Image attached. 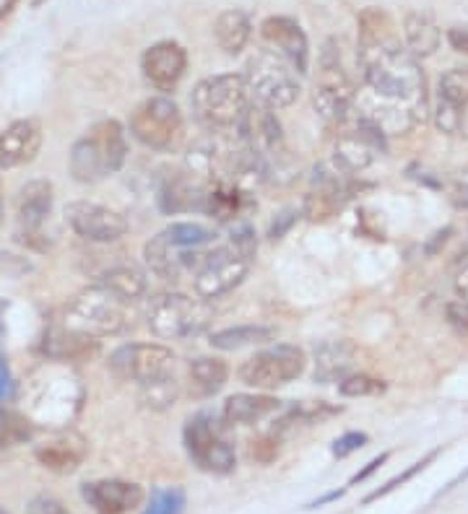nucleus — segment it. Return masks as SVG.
Instances as JSON below:
<instances>
[{
	"label": "nucleus",
	"mask_w": 468,
	"mask_h": 514,
	"mask_svg": "<svg viewBox=\"0 0 468 514\" xmlns=\"http://www.w3.org/2000/svg\"><path fill=\"white\" fill-rule=\"evenodd\" d=\"M0 514H8V512H5V509H0Z\"/></svg>",
	"instance_id": "864d4df0"
},
{
	"label": "nucleus",
	"mask_w": 468,
	"mask_h": 514,
	"mask_svg": "<svg viewBox=\"0 0 468 514\" xmlns=\"http://www.w3.org/2000/svg\"><path fill=\"white\" fill-rule=\"evenodd\" d=\"M448 320L455 330L468 333V299H458L448 305Z\"/></svg>",
	"instance_id": "37998d69"
},
{
	"label": "nucleus",
	"mask_w": 468,
	"mask_h": 514,
	"mask_svg": "<svg viewBox=\"0 0 468 514\" xmlns=\"http://www.w3.org/2000/svg\"><path fill=\"white\" fill-rule=\"evenodd\" d=\"M34 437V423L14 408H0V450L16 447Z\"/></svg>",
	"instance_id": "473e14b6"
},
{
	"label": "nucleus",
	"mask_w": 468,
	"mask_h": 514,
	"mask_svg": "<svg viewBox=\"0 0 468 514\" xmlns=\"http://www.w3.org/2000/svg\"><path fill=\"white\" fill-rule=\"evenodd\" d=\"M42 149V125L37 120H16L0 133V171L24 167Z\"/></svg>",
	"instance_id": "aec40b11"
},
{
	"label": "nucleus",
	"mask_w": 468,
	"mask_h": 514,
	"mask_svg": "<svg viewBox=\"0 0 468 514\" xmlns=\"http://www.w3.org/2000/svg\"><path fill=\"white\" fill-rule=\"evenodd\" d=\"M258 255V234L250 224H237L229 242L214 247L195 270V294L200 299H219L242 284Z\"/></svg>",
	"instance_id": "7ed1b4c3"
},
{
	"label": "nucleus",
	"mask_w": 468,
	"mask_h": 514,
	"mask_svg": "<svg viewBox=\"0 0 468 514\" xmlns=\"http://www.w3.org/2000/svg\"><path fill=\"white\" fill-rule=\"evenodd\" d=\"M172 366H175V354L159 343H128L120 345L110 356V372L117 380L138 382V384L170 377Z\"/></svg>",
	"instance_id": "4468645a"
},
{
	"label": "nucleus",
	"mask_w": 468,
	"mask_h": 514,
	"mask_svg": "<svg viewBox=\"0 0 468 514\" xmlns=\"http://www.w3.org/2000/svg\"><path fill=\"white\" fill-rule=\"evenodd\" d=\"M463 480H468V470H463V473H461V476H455V478H453V480H450L448 486H445V489H443V491H440V494L434 496V499H440V496H445V494H448V491H453V489H455V486H458V483H463Z\"/></svg>",
	"instance_id": "8fccbe9b"
},
{
	"label": "nucleus",
	"mask_w": 468,
	"mask_h": 514,
	"mask_svg": "<svg viewBox=\"0 0 468 514\" xmlns=\"http://www.w3.org/2000/svg\"><path fill=\"white\" fill-rule=\"evenodd\" d=\"M182 441H185L190 460L206 473L227 476L237 465L234 447L224 439L214 416H209V413H198L193 419H188L185 429H182Z\"/></svg>",
	"instance_id": "ddd939ff"
},
{
	"label": "nucleus",
	"mask_w": 468,
	"mask_h": 514,
	"mask_svg": "<svg viewBox=\"0 0 468 514\" xmlns=\"http://www.w3.org/2000/svg\"><path fill=\"white\" fill-rule=\"evenodd\" d=\"M250 457L260 465H271L278 457V434L276 437H258L250 441Z\"/></svg>",
	"instance_id": "58836bf2"
},
{
	"label": "nucleus",
	"mask_w": 468,
	"mask_h": 514,
	"mask_svg": "<svg viewBox=\"0 0 468 514\" xmlns=\"http://www.w3.org/2000/svg\"><path fill=\"white\" fill-rule=\"evenodd\" d=\"M346 494V489H341V491H331V494L320 496V499H315V501H310L307 504V509H317V507H323V504H331V501H338L341 496Z\"/></svg>",
	"instance_id": "de8ad7c7"
},
{
	"label": "nucleus",
	"mask_w": 468,
	"mask_h": 514,
	"mask_svg": "<svg viewBox=\"0 0 468 514\" xmlns=\"http://www.w3.org/2000/svg\"><path fill=\"white\" fill-rule=\"evenodd\" d=\"M388 457H390V452H383V455H377L375 460H370V462H367V465H365V468L359 470V473H354V476H351L349 486H356V483L367 480L372 473H377V470H380V468H383V465L388 462Z\"/></svg>",
	"instance_id": "c03bdc74"
},
{
	"label": "nucleus",
	"mask_w": 468,
	"mask_h": 514,
	"mask_svg": "<svg viewBox=\"0 0 468 514\" xmlns=\"http://www.w3.org/2000/svg\"><path fill=\"white\" fill-rule=\"evenodd\" d=\"M97 284L107 286L110 291H115L117 296H122L125 302H138L146 294V278L138 273L136 267H110L107 273H102L97 278Z\"/></svg>",
	"instance_id": "2f4dec72"
},
{
	"label": "nucleus",
	"mask_w": 468,
	"mask_h": 514,
	"mask_svg": "<svg viewBox=\"0 0 468 514\" xmlns=\"http://www.w3.org/2000/svg\"><path fill=\"white\" fill-rule=\"evenodd\" d=\"M448 42L455 53H463V55H468V29H450Z\"/></svg>",
	"instance_id": "49530a36"
},
{
	"label": "nucleus",
	"mask_w": 468,
	"mask_h": 514,
	"mask_svg": "<svg viewBox=\"0 0 468 514\" xmlns=\"http://www.w3.org/2000/svg\"><path fill=\"white\" fill-rule=\"evenodd\" d=\"M206 185L198 182L190 171L172 174L159 188V209L164 213H182V210H200Z\"/></svg>",
	"instance_id": "5701e85b"
},
{
	"label": "nucleus",
	"mask_w": 468,
	"mask_h": 514,
	"mask_svg": "<svg viewBox=\"0 0 468 514\" xmlns=\"http://www.w3.org/2000/svg\"><path fill=\"white\" fill-rule=\"evenodd\" d=\"M248 206H250V198L239 185H209L203 192L200 210L216 221H234Z\"/></svg>",
	"instance_id": "a878e982"
},
{
	"label": "nucleus",
	"mask_w": 468,
	"mask_h": 514,
	"mask_svg": "<svg viewBox=\"0 0 468 514\" xmlns=\"http://www.w3.org/2000/svg\"><path fill=\"white\" fill-rule=\"evenodd\" d=\"M81 496L83 501L99 514H128L138 509L143 504V489L133 483V480H117V478H107V480H92L81 486Z\"/></svg>",
	"instance_id": "a211bd4d"
},
{
	"label": "nucleus",
	"mask_w": 468,
	"mask_h": 514,
	"mask_svg": "<svg viewBox=\"0 0 468 514\" xmlns=\"http://www.w3.org/2000/svg\"><path fill=\"white\" fill-rule=\"evenodd\" d=\"M0 221H3V200H0Z\"/></svg>",
	"instance_id": "603ef678"
},
{
	"label": "nucleus",
	"mask_w": 468,
	"mask_h": 514,
	"mask_svg": "<svg viewBox=\"0 0 468 514\" xmlns=\"http://www.w3.org/2000/svg\"><path fill=\"white\" fill-rule=\"evenodd\" d=\"M5 309H8V302L0 299V341L5 338Z\"/></svg>",
	"instance_id": "3c124183"
},
{
	"label": "nucleus",
	"mask_w": 468,
	"mask_h": 514,
	"mask_svg": "<svg viewBox=\"0 0 468 514\" xmlns=\"http://www.w3.org/2000/svg\"><path fill=\"white\" fill-rule=\"evenodd\" d=\"M356 366V348L349 341H328L315 348V372L312 380L320 384L341 382L344 377L354 374L351 369Z\"/></svg>",
	"instance_id": "4be33fe9"
},
{
	"label": "nucleus",
	"mask_w": 468,
	"mask_h": 514,
	"mask_svg": "<svg viewBox=\"0 0 468 514\" xmlns=\"http://www.w3.org/2000/svg\"><path fill=\"white\" fill-rule=\"evenodd\" d=\"M367 441H370V437H367L365 432H349V434H344V437H338L336 441H333L331 452H333V457L344 460V457L359 452L362 447H367Z\"/></svg>",
	"instance_id": "4c0bfd02"
},
{
	"label": "nucleus",
	"mask_w": 468,
	"mask_h": 514,
	"mask_svg": "<svg viewBox=\"0 0 468 514\" xmlns=\"http://www.w3.org/2000/svg\"><path fill=\"white\" fill-rule=\"evenodd\" d=\"M188 496L180 486H167V489H154L149 504L141 514H185Z\"/></svg>",
	"instance_id": "72a5a7b5"
},
{
	"label": "nucleus",
	"mask_w": 468,
	"mask_h": 514,
	"mask_svg": "<svg viewBox=\"0 0 468 514\" xmlns=\"http://www.w3.org/2000/svg\"><path fill=\"white\" fill-rule=\"evenodd\" d=\"M385 382L370 377V374H362V372H354L349 377L338 382V393L344 398H367V395H380L385 393Z\"/></svg>",
	"instance_id": "c9c22d12"
},
{
	"label": "nucleus",
	"mask_w": 468,
	"mask_h": 514,
	"mask_svg": "<svg viewBox=\"0 0 468 514\" xmlns=\"http://www.w3.org/2000/svg\"><path fill=\"white\" fill-rule=\"evenodd\" d=\"M260 37L281 57H287L299 76L310 71V42L302 26L289 16H271L260 24Z\"/></svg>",
	"instance_id": "f3484780"
},
{
	"label": "nucleus",
	"mask_w": 468,
	"mask_h": 514,
	"mask_svg": "<svg viewBox=\"0 0 468 514\" xmlns=\"http://www.w3.org/2000/svg\"><path fill=\"white\" fill-rule=\"evenodd\" d=\"M26 514H71L68 512V507L55 499V496H34L32 501H29V507H26Z\"/></svg>",
	"instance_id": "a19ab883"
},
{
	"label": "nucleus",
	"mask_w": 468,
	"mask_h": 514,
	"mask_svg": "<svg viewBox=\"0 0 468 514\" xmlns=\"http://www.w3.org/2000/svg\"><path fill=\"white\" fill-rule=\"evenodd\" d=\"M211 323L214 306L209 305V299H193L177 291L156 296L146 315L149 330L161 341H190L206 333Z\"/></svg>",
	"instance_id": "0eeeda50"
},
{
	"label": "nucleus",
	"mask_w": 468,
	"mask_h": 514,
	"mask_svg": "<svg viewBox=\"0 0 468 514\" xmlns=\"http://www.w3.org/2000/svg\"><path fill=\"white\" fill-rule=\"evenodd\" d=\"M404 37H406V50L416 60L432 55L440 47V29L434 26V21L422 14H409L404 19Z\"/></svg>",
	"instance_id": "7c9ffc66"
},
{
	"label": "nucleus",
	"mask_w": 468,
	"mask_h": 514,
	"mask_svg": "<svg viewBox=\"0 0 468 514\" xmlns=\"http://www.w3.org/2000/svg\"><path fill=\"white\" fill-rule=\"evenodd\" d=\"M271 327L266 325H234V327H224L209 335V343L216 351H239L248 345H263V343L273 341Z\"/></svg>",
	"instance_id": "c756f323"
},
{
	"label": "nucleus",
	"mask_w": 468,
	"mask_h": 514,
	"mask_svg": "<svg viewBox=\"0 0 468 514\" xmlns=\"http://www.w3.org/2000/svg\"><path fill=\"white\" fill-rule=\"evenodd\" d=\"M453 286L463 299H468V245L453 260Z\"/></svg>",
	"instance_id": "ea45409f"
},
{
	"label": "nucleus",
	"mask_w": 468,
	"mask_h": 514,
	"mask_svg": "<svg viewBox=\"0 0 468 514\" xmlns=\"http://www.w3.org/2000/svg\"><path fill=\"white\" fill-rule=\"evenodd\" d=\"M182 133V114L175 99L159 94L149 96L131 112V135L141 146L167 151Z\"/></svg>",
	"instance_id": "9b49d317"
},
{
	"label": "nucleus",
	"mask_w": 468,
	"mask_h": 514,
	"mask_svg": "<svg viewBox=\"0 0 468 514\" xmlns=\"http://www.w3.org/2000/svg\"><path fill=\"white\" fill-rule=\"evenodd\" d=\"M315 112L326 122L341 125L356 104V86L351 81L349 71L344 68L341 53L336 50V42H328L320 53V68L312 92Z\"/></svg>",
	"instance_id": "1a4fd4ad"
},
{
	"label": "nucleus",
	"mask_w": 468,
	"mask_h": 514,
	"mask_svg": "<svg viewBox=\"0 0 468 514\" xmlns=\"http://www.w3.org/2000/svg\"><path fill=\"white\" fill-rule=\"evenodd\" d=\"M177 395H180V387H177L175 377H164V380L149 382V384H141V402L154 408V411H164L170 405H175Z\"/></svg>",
	"instance_id": "f704fd0d"
},
{
	"label": "nucleus",
	"mask_w": 468,
	"mask_h": 514,
	"mask_svg": "<svg viewBox=\"0 0 468 514\" xmlns=\"http://www.w3.org/2000/svg\"><path fill=\"white\" fill-rule=\"evenodd\" d=\"M281 400L273 395H258V393H239L224 402L221 419L224 423H255L278 411Z\"/></svg>",
	"instance_id": "393cba45"
},
{
	"label": "nucleus",
	"mask_w": 468,
	"mask_h": 514,
	"mask_svg": "<svg viewBox=\"0 0 468 514\" xmlns=\"http://www.w3.org/2000/svg\"><path fill=\"white\" fill-rule=\"evenodd\" d=\"M450 234H453V228H445V231H437V234H434V242H432V245H429V247H427L429 255H434L440 245H445V242H448Z\"/></svg>",
	"instance_id": "09e8293b"
},
{
	"label": "nucleus",
	"mask_w": 468,
	"mask_h": 514,
	"mask_svg": "<svg viewBox=\"0 0 468 514\" xmlns=\"http://www.w3.org/2000/svg\"><path fill=\"white\" fill-rule=\"evenodd\" d=\"M14 395V374H11V366H8V359L0 356V402L8 400Z\"/></svg>",
	"instance_id": "a18cd8bd"
},
{
	"label": "nucleus",
	"mask_w": 468,
	"mask_h": 514,
	"mask_svg": "<svg viewBox=\"0 0 468 514\" xmlns=\"http://www.w3.org/2000/svg\"><path fill=\"white\" fill-rule=\"evenodd\" d=\"M128 159V138L117 120H102L78 138L68 156L71 177L81 185H97L122 170Z\"/></svg>",
	"instance_id": "20e7f679"
},
{
	"label": "nucleus",
	"mask_w": 468,
	"mask_h": 514,
	"mask_svg": "<svg viewBox=\"0 0 468 514\" xmlns=\"http://www.w3.org/2000/svg\"><path fill=\"white\" fill-rule=\"evenodd\" d=\"M250 92L242 73H221V76L203 78L193 89L190 104L200 125L209 131H227L237 128L245 110L250 107Z\"/></svg>",
	"instance_id": "423d86ee"
},
{
	"label": "nucleus",
	"mask_w": 468,
	"mask_h": 514,
	"mask_svg": "<svg viewBox=\"0 0 468 514\" xmlns=\"http://www.w3.org/2000/svg\"><path fill=\"white\" fill-rule=\"evenodd\" d=\"M39 351L55 362H89L92 356H97L99 341L68 327H50L39 343Z\"/></svg>",
	"instance_id": "412c9836"
},
{
	"label": "nucleus",
	"mask_w": 468,
	"mask_h": 514,
	"mask_svg": "<svg viewBox=\"0 0 468 514\" xmlns=\"http://www.w3.org/2000/svg\"><path fill=\"white\" fill-rule=\"evenodd\" d=\"M245 83L250 99L268 107V110H284L292 107L297 96L302 92L299 73L294 65L281 57L276 50H258L248 63H245Z\"/></svg>",
	"instance_id": "6e6552de"
},
{
	"label": "nucleus",
	"mask_w": 468,
	"mask_h": 514,
	"mask_svg": "<svg viewBox=\"0 0 468 514\" xmlns=\"http://www.w3.org/2000/svg\"><path fill=\"white\" fill-rule=\"evenodd\" d=\"M34 457L42 468L53 473H73L86 457V444L81 439H58V441L42 444Z\"/></svg>",
	"instance_id": "cd10ccee"
},
{
	"label": "nucleus",
	"mask_w": 468,
	"mask_h": 514,
	"mask_svg": "<svg viewBox=\"0 0 468 514\" xmlns=\"http://www.w3.org/2000/svg\"><path fill=\"white\" fill-rule=\"evenodd\" d=\"M229 380V366L224 359L200 356L188 366V384L193 398H211Z\"/></svg>",
	"instance_id": "bb28decb"
},
{
	"label": "nucleus",
	"mask_w": 468,
	"mask_h": 514,
	"mask_svg": "<svg viewBox=\"0 0 468 514\" xmlns=\"http://www.w3.org/2000/svg\"><path fill=\"white\" fill-rule=\"evenodd\" d=\"M437 455H440V450H432V452H427V455L422 457L419 462H414V465H411L409 470H404L401 476L390 478V480H388V483H385V486H383V489H375L372 494L365 496V504H372V501H377V499H383V496H388L390 491H395V489H401L404 483H409L411 478L416 476V473H422V470L427 468L429 462H434V457H437Z\"/></svg>",
	"instance_id": "e433bc0d"
},
{
	"label": "nucleus",
	"mask_w": 468,
	"mask_h": 514,
	"mask_svg": "<svg viewBox=\"0 0 468 514\" xmlns=\"http://www.w3.org/2000/svg\"><path fill=\"white\" fill-rule=\"evenodd\" d=\"M359 76L354 114L385 135L409 133L429 112L427 78L419 60L395 37L393 21L380 8L359 14Z\"/></svg>",
	"instance_id": "f257e3e1"
},
{
	"label": "nucleus",
	"mask_w": 468,
	"mask_h": 514,
	"mask_svg": "<svg viewBox=\"0 0 468 514\" xmlns=\"http://www.w3.org/2000/svg\"><path fill=\"white\" fill-rule=\"evenodd\" d=\"M250 32H253L250 16L239 8H229V11L219 14L214 24V37L227 55H239L245 50V44L250 42Z\"/></svg>",
	"instance_id": "c85d7f7f"
},
{
	"label": "nucleus",
	"mask_w": 468,
	"mask_h": 514,
	"mask_svg": "<svg viewBox=\"0 0 468 514\" xmlns=\"http://www.w3.org/2000/svg\"><path fill=\"white\" fill-rule=\"evenodd\" d=\"M65 224L73 228L81 239L97 242V245L117 242L131 228L122 213L107 209V206H99V203H89V200L68 203L65 206Z\"/></svg>",
	"instance_id": "dca6fc26"
},
{
	"label": "nucleus",
	"mask_w": 468,
	"mask_h": 514,
	"mask_svg": "<svg viewBox=\"0 0 468 514\" xmlns=\"http://www.w3.org/2000/svg\"><path fill=\"white\" fill-rule=\"evenodd\" d=\"M434 122L443 133L468 138V65L443 73L437 83Z\"/></svg>",
	"instance_id": "2eb2a0df"
},
{
	"label": "nucleus",
	"mask_w": 468,
	"mask_h": 514,
	"mask_svg": "<svg viewBox=\"0 0 468 514\" xmlns=\"http://www.w3.org/2000/svg\"><path fill=\"white\" fill-rule=\"evenodd\" d=\"M385 138L388 135L380 128H375L365 117L351 112L338 125L336 146H333V167L351 177L365 171L377 156L385 153Z\"/></svg>",
	"instance_id": "9d476101"
},
{
	"label": "nucleus",
	"mask_w": 468,
	"mask_h": 514,
	"mask_svg": "<svg viewBox=\"0 0 468 514\" xmlns=\"http://www.w3.org/2000/svg\"><path fill=\"white\" fill-rule=\"evenodd\" d=\"M63 327L89 335V338H107L122 333L131 323V302L117 296L107 286L94 284L65 305Z\"/></svg>",
	"instance_id": "39448f33"
},
{
	"label": "nucleus",
	"mask_w": 468,
	"mask_h": 514,
	"mask_svg": "<svg viewBox=\"0 0 468 514\" xmlns=\"http://www.w3.org/2000/svg\"><path fill=\"white\" fill-rule=\"evenodd\" d=\"M188 68V53L177 42H156L141 57V71L159 92H172Z\"/></svg>",
	"instance_id": "6ab92c4d"
},
{
	"label": "nucleus",
	"mask_w": 468,
	"mask_h": 514,
	"mask_svg": "<svg viewBox=\"0 0 468 514\" xmlns=\"http://www.w3.org/2000/svg\"><path fill=\"white\" fill-rule=\"evenodd\" d=\"M299 216H302V210H297V209H287L284 213H278V216H276V221L271 224L268 237H271L273 242H276V239H281V237H284V234H287V231H289V228L299 221Z\"/></svg>",
	"instance_id": "79ce46f5"
},
{
	"label": "nucleus",
	"mask_w": 468,
	"mask_h": 514,
	"mask_svg": "<svg viewBox=\"0 0 468 514\" xmlns=\"http://www.w3.org/2000/svg\"><path fill=\"white\" fill-rule=\"evenodd\" d=\"M53 185L47 179H32L26 182L19 192V200H16V213H19L21 227L26 231H37L44 218L50 216L53 210Z\"/></svg>",
	"instance_id": "b1692460"
},
{
	"label": "nucleus",
	"mask_w": 468,
	"mask_h": 514,
	"mask_svg": "<svg viewBox=\"0 0 468 514\" xmlns=\"http://www.w3.org/2000/svg\"><path fill=\"white\" fill-rule=\"evenodd\" d=\"M305 366H307V356L299 345L276 343L239 366V380L255 390H276L281 384H289L297 377H302Z\"/></svg>",
	"instance_id": "f8f14e48"
},
{
	"label": "nucleus",
	"mask_w": 468,
	"mask_h": 514,
	"mask_svg": "<svg viewBox=\"0 0 468 514\" xmlns=\"http://www.w3.org/2000/svg\"><path fill=\"white\" fill-rule=\"evenodd\" d=\"M214 242L216 234L209 227L182 221L151 237L143 247V257L156 278L175 284L182 278V273H195L200 267Z\"/></svg>",
	"instance_id": "f03ea898"
}]
</instances>
